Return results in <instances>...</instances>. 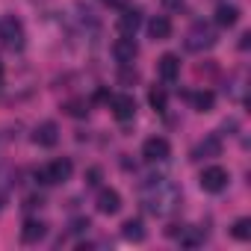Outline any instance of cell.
Segmentation results:
<instances>
[{
    "instance_id": "6da1fadb",
    "label": "cell",
    "mask_w": 251,
    "mask_h": 251,
    "mask_svg": "<svg viewBox=\"0 0 251 251\" xmlns=\"http://www.w3.org/2000/svg\"><path fill=\"white\" fill-rule=\"evenodd\" d=\"M142 207L151 213V216H172L177 207H180V186L175 180H166V177H145L142 180Z\"/></svg>"
},
{
    "instance_id": "7a4b0ae2",
    "label": "cell",
    "mask_w": 251,
    "mask_h": 251,
    "mask_svg": "<svg viewBox=\"0 0 251 251\" xmlns=\"http://www.w3.org/2000/svg\"><path fill=\"white\" fill-rule=\"evenodd\" d=\"M71 172H74V163H71L68 157H62V160H53L50 166L39 169V172H36V180H39L42 186H53V183H65V180L71 177Z\"/></svg>"
},
{
    "instance_id": "3957f363",
    "label": "cell",
    "mask_w": 251,
    "mask_h": 251,
    "mask_svg": "<svg viewBox=\"0 0 251 251\" xmlns=\"http://www.w3.org/2000/svg\"><path fill=\"white\" fill-rule=\"evenodd\" d=\"M216 42H219L216 30H213L210 24H204V21H195V24H192V30L186 33V48H189V50H195V53L210 50Z\"/></svg>"
},
{
    "instance_id": "277c9868",
    "label": "cell",
    "mask_w": 251,
    "mask_h": 251,
    "mask_svg": "<svg viewBox=\"0 0 251 251\" xmlns=\"http://www.w3.org/2000/svg\"><path fill=\"white\" fill-rule=\"evenodd\" d=\"M0 39H3V45L9 50H21L24 48V24L18 18H3L0 21Z\"/></svg>"
},
{
    "instance_id": "5b68a950",
    "label": "cell",
    "mask_w": 251,
    "mask_h": 251,
    "mask_svg": "<svg viewBox=\"0 0 251 251\" xmlns=\"http://www.w3.org/2000/svg\"><path fill=\"white\" fill-rule=\"evenodd\" d=\"M169 154H172V145H169V139H163V136H151V139H145V145H142V157H145L148 163H166Z\"/></svg>"
},
{
    "instance_id": "8992f818",
    "label": "cell",
    "mask_w": 251,
    "mask_h": 251,
    "mask_svg": "<svg viewBox=\"0 0 251 251\" xmlns=\"http://www.w3.org/2000/svg\"><path fill=\"white\" fill-rule=\"evenodd\" d=\"M198 180H201V189L204 192H222L227 186V172L222 166H207Z\"/></svg>"
},
{
    "instance_id": "52a82bcc",
    "label": "cell",
    "mask_w": 251,
    "mask_h": 251,
    "mask_svg": "<svg viewBox=\"0 0 251 251\" xmlns=\"http://www.w3.org/2000/svg\"><path fill=\"white\" fill-rule=\"evenodd\" d=\"M136 53H139V45L133 42V36H121V39H115V45H112V56H115L118 65H133Z\"/></svg>"
},
{
    "instance_id": "ba28073f",
    "label": "cell",
    "mask_w": 251,
    "mask_h": 251,
    "mask_svg": "<svg viewBox=\"0 0 251 251\" xmlns=\"http://www.w3.org/2000/svg\"><path fill=\"white\" fill-rule=\"evenodd\" d=\"M109 109L118 121H130L136 115V100L133 95H109Z\"/></svg>"
},
{
    "instance_id": "9c48e42d",
    "label": "cell",
    "mask_w": 251,
    "mask_h": 251,
    "mask_svg": "<svg viewBox=\"0 0 251 251\" xmlns=\"http://www.w3.org/2000/svg\"><path fill=\"white\" fill-rule=\"evenodd\" d=\"M33 142L39 148H53L59 142V127H56L53 121H42L39 127H36V133H33Z\"/></svg>"
},
{
    "instance_id": "30bf717a",
    "label": "cell",
    "mask_w": 251,
    "mask_h": 251,
    "mask_svg": "<svg viewBox=\"0 0 251 251\" xmlns=\"http://www.w3.org/2000/svg\"><path fill=\"white\" fill-rule=\"evenodd\" d=\"M219 154H222V139L213 133V136H204V139L195 145L192 160H213V157H219Z\"/></svg>"
},
{
    "instance_id": "8fae6325",
    "label": "cell",
    "mask_w": 251,
    "mask_h": 251,
    "mask_svg": "<svg viewBox=\"0 0 251 251\" xmlns=\"http://www.w3.org/2000/svg\"><path fill=\"white\" fill-rule=\"evenodd\" d=\"M45 236H48V225H45L42 219H27V222H24V227H21V242L36 245V242H42Z\"/></svg>"
},
{
    "instance_id": "7c38bea8",
    "label": "cell",
    "mask_w": 251,
    "mask_h": 251,
    "mask_svg": "<svg viewBox=\"0 0 251 251\" xmlns=\"http://www.w3.org/2000/svg\"><path fill=\"white\" fill-rule=\"evenodd\" d=\"M142 27V9H121V18H118V30L121 36H136V30Z\"/></svg>"
},
{
    "instance_id": "4fadbf2b",
    "label": "cell",
    "mask_w": 251,
    "mask_h": 251,
    "mask_svg": "<svg viewBox=\"0 0 251 251\" xmlns=\"http://www.w3.org/2000/svg\"><path fill=\"white\" fill-rule=\"evenodd\" d=\"M157 71H160V80H163V83H175V80L180 77V59H177L175 53H166V56H160Z\"/></svg>"
},
{
    "instance_id": "5bb4252c",
    "label": "cell",
    "mask_w": 251,
    "mask_h": 251,
    "mask_svg": "<svg viewBox=\"0 0 251 251\" xmlns=\"http://www.w3.org/2000/svg\"><path fill=\"white\" fill-rule=\"evenodd\" d=\"M118 210H121V195H118L115 189H100V192H98V213L112 216V213H118Z\"/></svg>"
},
{
    "instance_id": "9a60e30c",
    "label": "cell",
    "mask_w": 251,
    "mask_h": 251,
    "mask_svg": "<svg viewBox=\"0 0 251 251\" xmlns=\"http://www.w3.org/2000/svg\"><path fill=\"white\" fill-rule=\"evenodd\" d=\"M183 98L192 103V109H198V112H210L213 109V103H216V95L210 92V89H201V92H183Z\"/></svg>"
},
{
    "instance_id": "2e32d148",
    "label": "cell",
    "mask_w": 251,
    "mask_h": 251,
    "mask_svg": "<svg viewBox=\"0 0 251 251\" xmlns=\"http://www.w3.org/2000/svg\"><path fill=\"white\" fill-rule=\"evenodd\" d=\"M177 239H180V245H183V248H198V245H204L207 230H204V227L183 225V227H180V233H177Z\"/></svg>"
},
{
    "instance_id": "e0dca14e",
    "label": "cell",
    "mask_w": 251,
    "mask_h": 251,
    "mask_svg": "<svg viewBox=\"0 0 251 251\" xmlns=\"http://www.w3.org/2000/svg\"><path fill=\"white\" fill-rule=\"evenodd\" d=\"M148 36H151L154 42L169 39V36H172V21H169V15H154V18L148 21Z\"/></svg>"
},
{
    "instance_id": "ac0fdd59",
    "label": "cell",
    "mask_w": 251,
    "mask_h": 251,
    "mask_svg": "<svg viewBox=\"0 0 251 251\" xmlns=\"http://www.w3.org/2000/svg\"><path fill=\"white\" fill-rule=\"evenodd\" d=\"M239 21V9L233 3H219L216 6V24L219 27H233Z\"/></svg>"
},
{
    "instance_id": "d6986e66",
    "label": "cell",
    "mask_w": 251,
    "mask_h": 251,
    "mask_svg": "<svg viewBox=\"0 0 251 251\" xmlns=\"http://www.w3.org/2000/svg\"><path fill=\"white\" fill-rule=\"evenodd\" d=\"M121 236L130 239V242H142V239H145V225H142V219H127V222L121 225Z\"/></svg>"
},
{
    "instance_id": "ffe728a7",
    "label": "cell",
    "mask_w": 251,
    "mask_h": 251,
    "mask_svg": "<svg viewBox=\"0 0 251 251\" xmlns=\"http://www.w3.org/2000/svg\"><path fill=\"white\" fill-rule=\"evenodd\" d=\"M62 112L71 115V118H86V115H89V103H86L83 98H71V100L62 103Z\"/></svg>"
},
{
    "instance_id": "44dd1931",
    "label": "cell",
    "mask_w": 251,
    "mask_h": 251,
    "mask_svg": "<svg viewBox=\"0 0 251 251\" xmlns=\"http://www.w3.org/2000/svg\"><path fill=\"white\" fill-rule=\"evenodd\" d=\"M148 103H151L157 112H166V103H169L166 89H160V86H157V89H151V92H148Z\"/></svg>"
},
{
    "instance_id": "7402d4cb",
    "label": "cell",
    "mask_w": 251,
    "mask_h": 251,
    "mask_svg": "<svg viewBox=\"0 0 251 251\" xmlns=\"http://www.w3.org/2000/svg\"><path fill=\"white\" fill-rule=\"evenodd\" d=\"M230 233L236 236V239H251V219H236L233 222V227H230Z\"/></svg>"
},
{
    "instance_id": "603a6c76",
    "label": "cell",
    "mask_w": 251,
    "mask_h": 251,
    "mask_svg": "<svg viewBox=\"0 0 251 251\" xmlns=\"http://www.w3.org/2000/svg\"><path fill=\"white\" fill-rule=\"evenodd\" d=\"M89 227H92V222H89L86 216H80V219H74V222H71V233H74V236L89 233Z\"/></svg>"
},
{
    "instance_id": "cb8c5ba5",
    "label": "cell",
    "mask_w": 251,
    "mask_h": 251,
    "mask_svg": "<svg viewBox=\"0 0 251 251\" xmlns=\"http://www.w3.org/2000/svg\"><path fill=\"white\" fill-rule=\"evenodd\" d=\"M100 177H103V172H100L98 166H92V169L86 172V186H100Z\"/></svg>"
},
{
    "instance_id": "d4e9b609",
    "label": "cell",
    "mask_w": 251,
    "mask_h": 251,
    "mask_svg": "<svg viewBox=\"0 0 251 251\" xmlns=\"http://www.w3.org/2000/svg\"><path fill=\"white\" fill-rule=\"evenodd\" d=\"M139 80V71L130 68V65H121V83H136Z\"/></svg>"
},
{
    "instance_id": "484cf974",
    "label": "cell",
    "mask_w": 251,
    "mask_h": 251,
    "mask_svg": "<svg viewBox=\"0 0 251 251\" xmlns=\"http://www.w3.org/2000/svg\"><path fill=\"white\" fill-rule=\"evenodd\" d=\"M36 207H45V198H42V195H30V198L24 201V210H36Z\"/></svg>"
},
{
    "instance_id": "4316f807",
    "label": "cell",
    "mask_w": 251,
    "mask_h": 251,
    "mask_svg": "<svg viewBox=\"0 0 251 251\" xmlns=\"http://www.w3.org/2000/svg\"><path fill=\"white\" fill-rule=\"evenodd\" d=\"M100 3L109 9H127V0H100Z\"/></svg>"
},
{
    "instance_id": "83f0119b",
    "label": "cell",
    "mask_w": 251,
    "mask_h": 251,
    "mask_svg": "<svg viewBox=\"0 0 251 251\" xmlns=\"http://www.w3.org/2000/svg\"><path fill=\"white\" fill-rule=\"evenodd\" d=\"M163 6L172 9V12H180L183 9V0H163Z\"/></svg>"
},
{
    "instance_id": "f1b7e54d",
    "label": "cell",
    "mask_w": 251,
    "mask_h": 251,
    "mask_svg": "<svg viewBox=\"0 0 251 251\" xmlns=\"http://www.w3.org/2000/svg\"><path fill=\"white\" fill-rule=\"evenodd\" d=\"M248 45H251V33H245V36L239 39V50H248Z\"/></svg>"
},
{
    "instance_id": "f546056e",
    "label": "cell",
    "mask_w": 251,
    "mask_h": 251,
    "mask_svg": "<svg viewBox=\"0 0 251 251\" xmlns=\"http://www.w3.org/2000/svg\"><path fill=\"white\" fill-rule=\"evenodd\" d=\"M0 77H3V65H0Z\"/></svg>"
}]
</instances>
